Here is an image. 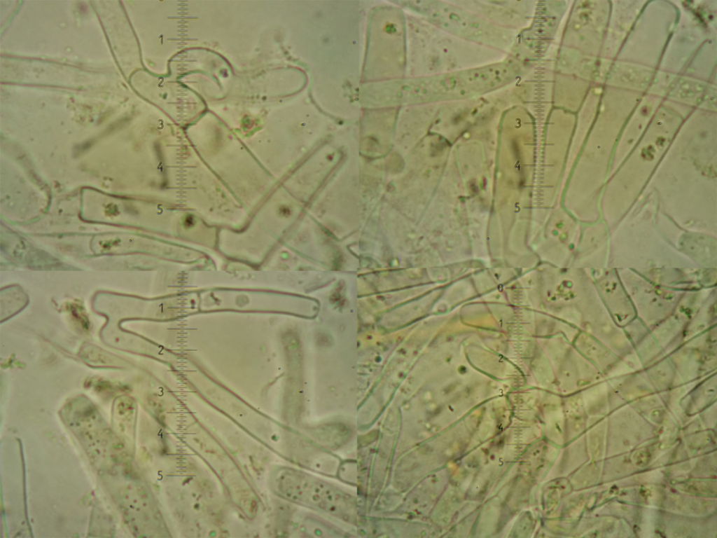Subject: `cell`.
Wrapping results in <instances>:
<instances>
[{
    "instance_id": "cell-1",
    "label": "cell",
    "mask_w": 717,
    "mask_h": 538,
    "mask_svg": "<svg viewBox=\"0 0 717 538\" xmlns=\"http://www.w3.org/2000/svg\"><path fill=\"white\" fill-rule=\"evenodd\" d=\"M278 492L293 502L352 521L356 513L354 497L308 474L285 469L275 481Z\"/></svg>"
}]
</instances>
